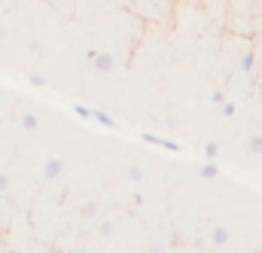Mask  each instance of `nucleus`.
<instances>
[{"instance_id": "obj_4", "label": "nucleus", "mask_w": 262, "mask_h": 253, "mask_svg": "<svg viewBox=\"0 0 262 253\" xmlns=\"http://www.w3.org/2000/svg\"><path fill=\"white\" fill-rule=\"evenodd\" d=\"M92 61H95V70H110L113 67V55H92Z\"/></svg>"}, {"instance_id": "obj_7", "label": "nucleus", "mask_w": 262, "mask_h": 253, "mask_svg": "<svg viewBox=\"0 0 262 253\" xmlns=\"http://www.w3.org/2000/svg\"><path fill=\"white\" fill-rule=\"evenodd\" d=\"M204 156H207V159L213 162V159L220 156V143H213V140H210V143H204Z\"/></svg>"}, {"instance_id": "obj_5", "label": "nucleus", "mask_w": 262, "mask_h": 253, "mask_svg": "<svg viewBox=\"0 0 262 253\" xmlns=\"http://www.w3.org/2000/svg\"><path fill=\"white\" fill-rule=\"evenodd\" d=\"M247 146H250V153H253V156H262V134H253Z\"/></svg>"}, {"instance_id": "obj_11", "label": "nucleus", "mask_w": 262, "mask_h": 253, "mask_svg": "<svg viewBox=\"0 0 262 253\" xmlns=\"http://www.w3.org/2000/svg\"><path fill=\"white\" fill-rule=\"evenodd\" d=\"M131 204H134V207H140V204H143V195H140V192H134V195H131Z\"/></svg>"}, {"instance_id": "obj_6", "label": "nucleus", "mask_w": 262, "mask_h": 253, "mask_svg": "<svg viewBox=\"0 0 262 253\" xmlns=\"http://www.w3.org/2000/svg\"><path fill=\"white\" fill-rule=\"evenodd\" d=\"M128 180L131 183H140V180H143V168H140V165H131L128 168Z\"/></svg>"}, {"instance_id": "obj_12", "label": "nucleus", "mask_w": 262, "mask_h": 253, "mask_svg": "<svg viewBox=\"0 0 262 253\" xmlns=\"http://www.w3.org/2000/svg\"><path fill=\"white\" fill-rule=\"evenodd\" d=\"M58 171H61V165H58V162H52V165H49V177H55Z\"/></svg>"}, {"instance_id": "obj_8", "label": "nucleus", "mask_w": 262, "mask_h": 253, "mask_svg": "<svg viewBox=\"0 0 262 253\" xmlns=\"http://www.w3.org/2000/svg\"><path fill=\"white\" fill-rule=\"evenodd\" d=\"M253 61H256V55H253V52H244V58H241V70H253Z\"/></svg>"}, {"instance_id": "obj_1", "label": "nucleus", "mask_w": 262, "mask_h": 253, "mask_svg": "<svg viewBox=\"0 0 262 253\" xmlns=\"http://www.w3.org/2000/svg\"><path fill=\"white\" fill-rule=\"evenodd\" d=\"M210 244H216V247L229 244V229H226V226H213V229H210Z\"/></svg>"}, {"instance_id": "obj_2", "label": "nucleus", "mask_w": 262, "mask_h": 253, "mask_svg": "<svg viewBox=\"0 0 262 253\" xmlns=\"http://www.w3.org/2000/svg\"><path fill=\"white\" fill-rule=\"evenodd\" d=\"M143 140H146V143H156V146H162V150H180L174 140H165V137H156V134H143Z\"/></svg>"}, {"instance_id": "obj_3", "label": "nucleus", "mask_w": 262, "mask_h": 253, "mask_svg": "<svg viewBox=\"0 0 262 253\" xmlns=\"http://www.w3.org/2000/svg\"><path fill=\"white\" fill-rule=\"evenodd\" d=\"M198 174H201L204 180H216V177H220V168H216V162H210V159H207V165H201V168H198Z\"/></svg>"}, {"instance_id": "obj_10", "label": "nucleus", "mask_w": 262, "mask_h": 253, "mask_svg": "<svg viewBox=\"0 0 262 253\" xmlns=\"http://www.w3.org/2000/svg\"><path fill=\"white\" fill-rule=\"evenodd\" d=\"M223 116H235V104H232V101L223 104Z\"/></svg>"}, {"instance_id": "obj_13", "label": "nucleus", "mask_w": 262, "mask_h": 253, "mask_svg": "<svg viewBox=\"0 0 262 253\" xmlns=\"http://www.w3.org/2000/svg\"><path fill=\"white\" fill-rule=\"evenodd\" d=\"M253 253H262V250H253Z\"/></svg>"}, {"instance_id": "obj_9", "label": "nucleus", "mask_w": 262, "mask_h": 253, "mask_svg": "<svg viewBox=\"0 0 262 253\" xmlns=\"http://www.w3.org/2000/svg\"><path fill=\"white\" fill-rule=\"evenodd\" d=\"M210 101H213V104H226V95H223L220 89H213V92H210Z\"/></svg>"}]
</instances>
